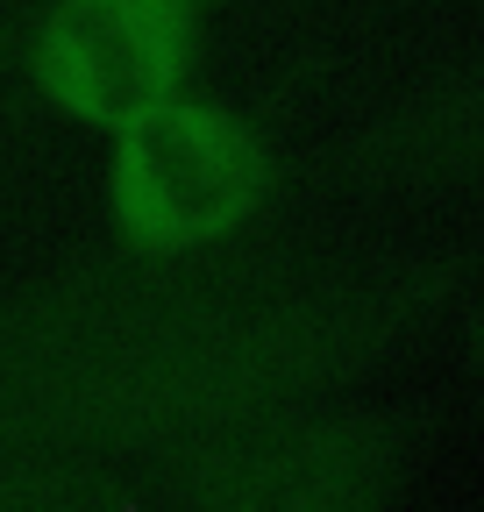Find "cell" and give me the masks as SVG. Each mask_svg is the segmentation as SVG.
<instances>
[{"label": "cell", "mask_w": 484, "mask_h": 512, "mask_svg": "<svg viewBox=\"0 0 484 512\" xmlns=\"http://www.w3.org/2000/svg\"><path fill=\"white\" fill-rule=\"evenodd\" d=\"M257 185H264V164H257L250 136L235 121H221L207 107L157 100L150 114L129 121L114 200H121V214H129V228L143 242L186 249V242L221 235L257 200Z\"/></svg>", "instance_id": "1"}, {"label": "cell", "mask_w": 484, "mask_h": 512, "mask_svg": "<svg viewBox=\"0 0 484 512\" xmlns=\"http://www.w3.org/2000/svg\"><path fill=\"white\" fill-rule=\"evenodd\" d=\"M178 64H186V15L178 0H57L36 29V86L86 121L150 114Z\"/></svg>", "instance_id": "2"}]
</instances>
